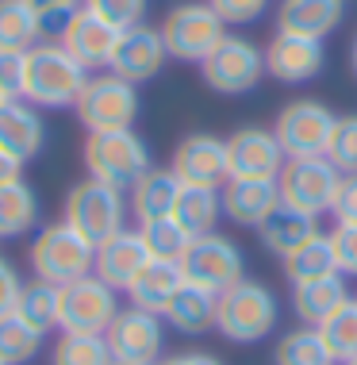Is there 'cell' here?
<instances>
[{"label":"cell","instance_id":"ee69618b","mask_svg":"<svg viewBox=\"0 0 357 365\" xmlns=\"http://www.w3.org/2000/svg\"><path fill=\"white\" fill-rule=\"evenodd\" d=\"M19 70H24V54H0V108L19 101Z\"/></svg>","mask_w":357,"mask_h":365},{"label":"cell","instance_id":"4fadbf2b","mask_svg":"<svg viewBox=\"0 0 357 365\" xmlns=\"http://www.w3.org/2000/svg\"><path fill=\"white\" fill-rule=\"evenodd\" d=\"M115 365H157L165 358V319L143 308H119L104 331Z\"/></svg>","mask_w":357,"mask_h":365},{"label":"cell","instance_id":"74e56055","mask_svg":"<svg viewBox=\"0 0 357 365\" xmlns=\"http://www.w3.org/2000/svg\"><path fill=\"white\" fill-rule=\"evenodd\" d=\"M326 158H331V165L342 177L346 173H357V112L338 115L334 135H331V146H326Z\"/></svg>","mask_w":357,"mask_h":365},{"label":"cell","instance_id":"f907efd6","mask_svg":"<svg viewBox=\"0 0 357 365\" xmlns=\"http://www.w3.org/2000/svg\"><path fill=\"white\" fill-rule=\"evenodd\" d=\"M0 365H4V361H0Z\"/></svg>","mask_w":357,"mask_h":365},{"label":"cell","instance_id":"83f0119b","mask_svg":"<svg viewBox=\"0 0 357 365\" xmlns=\"http://www.w3.org/2000/svg\"><path fill=\"white\" fill-rule=\"evenodd\" d=\"M43 19L27 0H0V54H27L43 43Z\"/></svg>","mask_w":357,"mask_h":365},{"label":"cell","instance_id":"5b68a950","mask_svg":"<svg viewBox=\"0 0 357 365\" xmlns=\"http://www.w3.org/2000/svg\"><path fill=\"white\" fill-rule=\"evenodd\" d=\"M127 200L123 192L112 189V185L96 181V177H88V181H77L73 189L66 192V208H62V220L73 227L77 235H85L93 246L108 242L112 235L123 231V220H127Z\"/></svg>","mask_w":357,"mask_h":365},{"label":"cell","instance_id":"7c38bea8","mask_svg":"<svg viewBox=\"0 0 357 365\" xmlns=\"http://www.w3.org/2000/svg\"><path fill=\"white\" fill-rule=\"evenodd\" d=\"M119 315V292L104 284L96 273L62 284V312L58 331L62 334H104Z\"/></svg>","mask_w":357,"mask_h":365},{"label":"cell","instance_id":"5bb4252c","mask_svg":"<svg viewBox=\"0 0 357 365\" xmlns=\"http://www.w3.org/2000/svg\"><path fill=\"white\" fill-rule=\"evenodd\" d=\"M284 162L273 127H238L227 139V181H276Z\"/></svg>","mask_w":357,"mask_h":365},{"label":"cell","instance_id":"681fc988","mask_svg":"<svg viewBox=\"0 0 357 365\" xmlns=\"http://www.w3.org/2000/svg\"><path fill=\"white\" fill-rule=\"evenodd\" d=\"M346 365H357V358H353V361H346Z\"/></svg>","mask_w":357,"mask_h":365},{"label":"cell","instance_id":"9c48e42d","mask_svg":"<svg viewBox=\"0 0 357 365\" xmlns=\"http://www.w3.org/2000/svg\"><path fill=\"white\" fill-rule=\"evenodd\" d=\"M342 173L331 165V158H289L281 177H276V189H281V204L304 212V215H326L334 208V196H338Z\"/></svg>","mask_w":357,"mask_h":365},{"label":"cell","instance_id":"6da1fadb","mask_svg":"<svg viewBox=\"0 0 357 365\" xmlns=\"http://www.w3.org/2000/svg\"><path fill=\"white\" fill-rule=\"evenodd\" d=\"M85 81H88V70L62 43H38L24 54L19 96L35 108H73Z\"/></svg>","mask_w":357,"mask_h":365},{"label":"cell","instance_id":"52a82bcc","mask_svg":"<svg viewBox=\"0 0 357 365\" xmlns=\"http://www.w3.org/2000/svg\"><path fill=\"white\" fill-rule=\"evenodd\" d=\"M77 120L85 123L88 135H100V131H127L138 120V85L115 77L112 70L100 77H88L81 96H77Z\"/></svg>","mask_w":357,"mask_h":365},{"label":"cell","instance_id":"d6a6232c","mask_svg":"<svg viewBox=\"0 0 357 365\" xmlns=\"http://www.w3.org/2000/svg\"><path fill=\"white\" fill-rule=\"evenodd\" d=\"M273 361L276 365H334L319 327H304V323L296 331H284L281 339H276Z\"/></svg>","mask_w":357,"mask_h":365},{"label":"cell","instance_id":"f546056e","mask_svg":"<svg viewBox=\"0 0 357 365\" xmlns=\"http://www.w3.org/2000/svg\"><path fill=\"white\" fill-rule=\"evenodd\" d=\"M173 220L185 227L188 235H212L215 223L223 220V196L219 189H204V185H181Z\"/></svg>","mask_w":357,"mask_h":365},{"label":"cell","instance_id":"7a4b0ae2","mask_svg":"<svg viewBox=\"0 0 357 365\" xmlns=\"http://www.w3.org/2000/svg\"><path fill=\"white\" fill-rule=\"evenodd\" d=\"M276 323H281V304H276L269 284L254 277H242L215 300V331L227 342H238V346L269 339Z\"/></svg>","mask_w":357,"mask_h":365},{"label":"cell","instance_id":"b9f144b4","mask_svg":"<svg viewBox=\"0 0 357 365\" xmlns=\"http://www.w3.org/2000/svg\"><path fill=\"white\" fill-rule=\"evenodd\" d=\"M27 4H31V12L43 19L46 31H62V24L81 8V0H27Z\"/></svg>","mask_w":357,"mask_h":365},{"label":"cell","instance_id":"44dd1931","mask_svg":"<svg viewBox=\"0 0 357 365\" xmlns=\"http://www.w3.org/2000/svg\"><path fill=\"white\" fill-rule=\"evenodd\" d=\"M46 146V123L35 104L24 96L0 108V150H8L16 162H31V158Z\"/></svg>","mask_w":357,"mask_h":365},{"label":"cell","instance_id":"e575fe53","mask_svg":"<svg viewBox=\"0 0 357 365\" xmlns=\"http://www.w3.org/2000/svg\"><path fill=\"white\" fill-rule=\"evenodd\" d=\"M319 334H323L326 350H331L334 365H346V361L357 358V300H353V296L323 323Z\"/></svg>","mask_w":357,"mask_h":365},{"label":"cell","instance_id":"c3c4849f","mask_svg":"<svg viewBox=\"0 0 357 365\" xmlns=\"http://www.w3.org/2000/svg\"><path fill=\"white\" fill-rule=\"evenodd\" d=\"M350 70L357 77V35H353V43H350Z\"/></svg>","mask_w":357,"mask_h":365},{"label":"cell","instance_id":"4dcf8cb0","mask_svg":"<svg viewBox=\"0 0 357 365\" xmlns=\"http://www.w3.org/2000/svg\"><path fill=\"white\" fill-rule=\"evenodd\" d=\"M326 273H338L334 269V246H331V231H315L304 246L284 258V277L289 284H304L315 277H326Z\"/></svg>","mask_w":357,"mask_h":365},{"label":"cell","instance_id":"f1b7e54d","mask_svg":"<svg viewBox=\"0 0 357 365\" xmlns=\"http://www.w3.org/2000/svg\"><path fill=\"white\" fill-rule=\"evenodd\" d=\"M38 223V196L24 177L0 185V239H24Z\"/></svg>","mask_w":357,"mask_h":365},{"label":"cell","instance_id":"60d3db41","mask_svg":"<svg viewBox=\"0 0 357 365\" xmlns=\"http://www.w3.org/2000/svg\"><path fill=\"white\" fill-rule=\"evenodd\" d=\"M331 246H334V269L342 277H357V223H334Z\"/></svg>","mask_w":357,"mask_h":365},{"label":"cell","instance_id":"2e32d148","mask_svg":"<svg viewBox=\"0 0 357 365\" xmlns=\"http://www.w3.org/2000/svg\"><path fill=\"white\" fill-rule=\"evenodd\" d=\"M165 62H170V51L162 43V31L150 24H135L127 31H119L108 70L131 85H143V81H154Z\"/></svg>","mask_w":357,"mask_h":365},{"label":"cell","instance_id":"f6af8a7d","mask_svg":"<svg viewBox=\"0 0 357 365\" xmlns=\"http://www.w3.org/2000/svg\"><path fill=\"white\" fill-rule=\"evenodd\" d=\"M331 215H334V223H357V173H346L342 177Z\"/></svg>","mask_w":357,"mask_h":365},{"label":"cell","instance_id":"ab89813d","mask_svg":"<svg viewBox=\"0 0 357 365\" xmlns=\"http://www.w3.org/2000/svg\"><path fill=\"white\" fill-rule=\"evenodd\" d=\"M215 8V16L223 19L227 27H250L265 16L269 0H207Z\"/></svg>","mask_w":357,"mask_h":365},{"label":"cell","instance_id":"9a60e30c","mask_svg":"<svg viewBox=\"0 0 357 365\" xmlns=\"http://www.w3.org/2000/svg\"><path fill=\"white\" fill-rule=\"evenodd\" d=\"M173 177L181 185H204V189H223L227 185V139L207 131H192L173 146Z\"/></svg>","mask_w":357,"mask_h":365},{"label":"cell","instance_id":"bcb514c9","mask_svg":"<svg viewBox=\"0 0 357 365\" xmlns=\"http://www.w3.org/2000/svg\"><path fill=\"white\" fill-rule=\"evenodd\" d=\"M157 365H223V361L212 358V354H200V350H185V354H170V358H162Z\"/></svg>","mask_w":357,"mask_h":365},{"label":"cell","instance_id":"4316f807","mask_svg":"<svg viewBox=\"0 0 357 365\" xmlns=\"http://www.w3.org/2000/svg\"><path fill=\"white\" fill-rule=\"evenodd\" d=\"M185 284V273L177 262H157L150 258L143 265V273L131 281V289H127V296H131V308H143V312H154L162 315L165 304L173 300V292Z\"/></svg>","mask_w":357,"mask_h":365},{"label":"cell","instance_id":"1f68e13d","mask_svg":"<svg viewBox=\"0 0 357 365\" xmlns=\"http://www.w3.org/2000/svg\"><path fill=\"white\" fill-rule=\"evenodd\" d=\"M58 312H62V284H51V281H31L24 284L19 292V304H16V315L27 319L31 327H38L43 334L58 331Z\"/></svg>","mask_w":357,"mask_h":365},{"label":"cell","instance_id":"e0dca14e","mask_svg":"<svg viewBox=\"0 0 357 365\" xmlns=\"http://www.w3.org/2000/svg\"><path fill=\"white\" fill-rule=\"evenodd\" d=\"M326 70V51L319 38L276 31L265 43V73L281 85H307Z\"/></svg>","mask_w":357,"mask_h":365},{"label":"cell","instance_id":"d6986e66","mask_svg":"<svg viewBox=\"0 0 357 365\" xmlns=\"http://www.w3.org/2000/svg\"><path fill=\"white\" fill-rule=\"evenodd\" d=\"M150 262V250H146V242H143V235L138 231H119L112 235L108 242L96 246V265H93V273L100 277L104 284H112L115 292H127L131 289V281L143 273V265Z\"/></svg>","mask_w":357,"mask_h":365},{"label":"cell","instance_id":"cb8c5ba5","mask_svg":"<svg viewBox=\"0 0 357 365\" xmlns=\"http://www.w3.org/2000/svg\"><path fill=\"white\" fill-rule=\"evenodd\" d=\"M315 231H319V227H315V215H304V212L289 208V204H276V208L257 223V239H262V246L281 262L289 258L296 246H304Z\"/></svg>","mask_w":357,"mask_h":365},{"label":"cell","instance_id":"3957f363","mask_svg":"<svg viewBox=\"0 0 357 365\" xmlns=\"http://www.w3.org/2000/svg\"><path fill=\"white\" fill-rule=\"evenodd\" d=\"M85 170L88 177L112 185V189H135L138 177H146L154 170V158L146 139L127 127V131H100L85 139Z\"/></svg>","mask_w":357,"mask_h":365},{"label":"cell","instance_id":"ffe728a7","mask_svg":"<svg viewBox=\"0 0 357 365\" xmlns=\"http://www.w3.org/2000/svg\"><path fill=\"white\" fill-rule=\"evenodd\" d=\"M346 24V0H281L276 4V31L323 38Z\"/></svg>","mask_w":357,"mask_h":365},{"label":"cell","instance_id":"ba28073f","mask_svg":"<svg viewBox=\"0 0 357 365\" xmlns=\"http://www.w3.org/2000/svg\"><path fill=\"white\" fill-rule=\"evenodd\" d=\"M200 77L219 96H246L265 77V51L246 35H227L200 62Z\"/></svg>","mask_w":357,"mask_h":365},{"label":"cell","instance_id":"7bdbcfd3","mask_svg":"<svg viewBox=\"0 0 357 365\" xmlns=\"http://www.w3.org/2000/svg\"><path fill=\"white\" fill-rule=\"evenodd\" d=\"M19 292H24V277H19L16 265L0 254V319H4V315H16Z\"/></svg>","mask_w":357,"mask_h":365},{"label":"cell","instance_id":"30bf717a","mask_svg":"<svg viewBox=\"0 0 357 365\" xmlns=\"http://www.w3.org/2000/svg\"><path fill=\"white\" fill-rule=\"evenodd\" d=\"M334 123H338V115H334L323 101L300 96V101H289L276 112L273 135H276V143H281L284 158H319V154H326V146H331Z\"/></svg>","mask_w":357,"mask_h":365},{"label":"cell","instance_id":"7402d4cb","mask_svg":"<svg viewBox=\"0 0 357 365\" xmlns=\"http://www.w3.org/2000/svg\"><path fill=\"white\" fill-rule=\"evenodd\" d=\"M346 300H350V284H346L342 273H326V277L292 284V312L304 327H323Z\"/></svg>","mask_w":357,"mask_h":365},{"label":"cell","instance_id":"836d02e7","mask_svg":"<svg viewBox=\"0 0 357 365\" xmlns=\"http://www.w3.org/2000/svg\"><path fill=\"white\" fill-rule=\"evenodd\" d=\"M43 339L46 334L38 327H31L27 319L4 315V319H0V361L4 365H27L38 350H43Z\"/></svg>","mask_w":357,"mask_h":365},{"label":"cell","instance_id":"7dc6e473","mask_svg":"<svg viewBox=\"0 0 357 365\" xmlns=\"http://www.w3.org/2000/svg\"><path fill=\"white\" fill-rule=\"evenodd\" d=\"M19 170H24V162H16L8 150H0V185L12 181V177H19Z\"/></svg>","mask_w":357,"mask_h":365},{"label":"cell","instance_id":"277c9868","mask_svg":"<svg viewBox=\"0 0 357 365\" xmlns=\"http://www.w3.org/2000/svg\"><path fill=\"white\" fill-rule=\"evenodd\" d=\"M31 273L38 281H51V284H69L77 277H88L96 265V246L77 235L66 220L46 223L43 231L31 239Z\"/></svg>","mask_w":357,"mask_h":365},{"label":"cell","instance_id":"ac0fdd59","mask_svg":"<svg viewBox=\"0 0 357 365\" xmlns=\"http://www.w3.org/2000/svg\"><path fill=\"white\" fill-rule=\"evenodd\" d=\"M115 38H119L115 27L108 24V19H100L96 12H88L85 4L77 8V12L62 24V31H58V43H62L85 70H100V66L112 62Z\"/></svg>","mask_w":357,"mask_h":365},{"label":"cell","instance_id":"8d00e7d4","mask_svg":"<svg viewBox=\"0 0 357 365\" xmlns=\"http://www.w3.org/2000/svg\"><path fill=\"white\" fill-rule=\"evenodd\" d=\"M51 365H115L104 334H62L54 342Z\"/></svg>","mask_w":357,"mask_h":365},{"label":"cell","instance_id":"8fae6325","mask_svg":"<svg viewBox=\"0 0 357 365\" xmlns=\"http://www.w3.org/2000/svg\"><path fill=\"white\" fill-rule=\"evenodd\" d=\"M181 273H185L188 284H200V289L219 296L246 277V258H242V250H238V242L219 235V231L196 235V239L188 242L185 258H181Z\"/></svg>","mask_w":357,"mask_h":365},{"label":"cell","instance_id":"d590c367","mask_svg":"<svg viewBox=\"0 0 357 365\" xmlns=\"http://www.w3.org/2000/svg\"><path fill=\"white\" fill-rule=\"evenodd\" d=\"M138 235H143L150 258H157V262H177V265H181L188 242H192V235H188L185 227L173 220V215L154 220V223H143V227H138Z\"/></svg>","mask_w":357,"mask_h":365},{"label":"cell","instance_id":"f35d334b","mask_svg":"<svg viewBox=\"0 0 357 365\" xmlns=\"http://www.w3.org/2000/svg\"><path fill=\"white\" fill-rule=\"evenodd\" d=\"M81 4L100 19H108L115 31H127V27L143 24V16H146V0H81Z\"/></svg>","mask_w":357,"mask_h":365},{"label":"cell","instance_id":"8992f818","mask_svg":"<svg viewBox=\"0 0 357 365\" xmlns=\"http://www.w3.org/2000/svg\"><path fill=\"white\" fill-rule=\"evenodd\" d=\"M157 31H162V43H165V51H170V58L200 66L227 38V24L215 16V8L207 4V0H185V4H177L165 12Z\"/></svg>","mask_w":357,"mask_h":365},{"label":"cell","instance_id":"d4e9b609","mask_svg":"<svg viewBox=\"0 0 357 365\" xmlns=\"http://www.w3.org/2000/svg\"><path fill=\"white\" fill-rule=\"evenodd\" d=\"M215 300H219L215 292L185 281L181 289L173 292V300L165 304L162 319L181 334H207V331H215Z\"/></svg>","mask_w":357,"mask_h":365},{"label":"cell","instance_id":"603a6c76","mask_svg":"<svg viewBox=\"0 0 357 365\" xmlns=\"http://www.w3.org/2000/svg\"><path fill=\"white\" fill-rule=\"evenodd\" d=\"M219 196H223V220H231L234 227H254V231L281 204L276 181H227Z\"/></svg>","mask_w":357,"mask_h":365},{"label":"cell","instance_id":"484cf974","mask_svg":"<svg viewBox=\"0 0 357 365\" xmlns=\"http://www.w3.org/2000/svg\"><path fill=\"white\" fill-rule=\"evenodd\" d=\"M177 196H181V181L173 177V170H150L146 177H138L127 208H131V215L138 220V227H143V223H154V220L173 215Z\"/></svg>","mask_w":357,"mask_h":365}]
</instances>
